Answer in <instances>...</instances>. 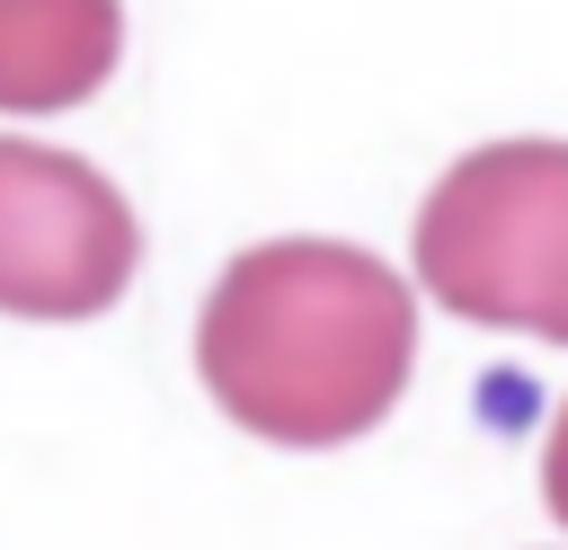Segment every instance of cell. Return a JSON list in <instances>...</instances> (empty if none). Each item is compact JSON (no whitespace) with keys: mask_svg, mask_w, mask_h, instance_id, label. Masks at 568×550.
I'll return each instance as SVG.
<instances>
[{"mask_svg":"<svg viewBox=\"0 0 568 550\" xmlns=\"http://www.w3.org/2000/svg\"><path fill=\"white\" fill-rule=\"evenodd\" d=\"M195 373L213 408L293 452L373 435L417 373V284L355 240H257L195 310Z\"/></svg>","mask_w":568,"mask_h":550,"instance_id":"6da1fadb","label":"cell"},{"mask_svg":"<svg viewBox=\"0 0 568 550\" xmlns=\"http://www.w3.org/2000/svg\"><path fill=\"white\" fill-rule=\"evenodd\" d=\"M417 284L470 328L568 337V151L550 133L462 151L417 204Z\"/></svg>","mask_w":568,"mask_h":550,"instance_id":"7a4b0ae2","label":"cell"},{"mask_svg":"<svg viewBox=\"0 0 568 550\" xmlns=\"http://www.w3.org/2000/svg\"><path fill=\"white\" fill-rule=\"evenodd\" d=\"M142 275V213L124 186L53 142L0 133V310L98 319Z\"/></svg>","mask_w":568,"mask_h":550,"instance_id":"3957f363","label":"cell"},{"mask_svg":"<svg viewBox=\"0 0 568 550\" xmlns=\"http://www.w3.org/2000/svg\"><path fill=\"white\" fill-rule=\"evenodd\" d=\"M124 62V0H0V115H71Z\"/></svg>","mask_w":568,"mask_h":550,"instance_id":"277c9868","label":"cell"}]
</instances>
